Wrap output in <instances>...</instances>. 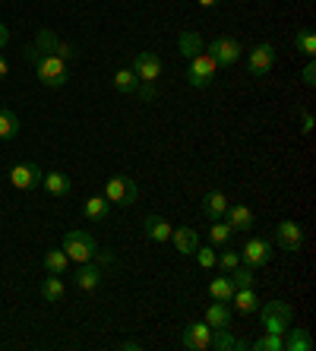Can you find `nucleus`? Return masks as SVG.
Segmentation results:
<instances>
[{
	"instance_id": "obj_40",
	"label": "nucleus",
	"mask_w": 316,
	"mask_h": 351,
	"mask_svg": "<svg viewBox=\"0 0 316 351\" xmlns=\"http://www.w3.org/2000/svg\"><path fill=\"white\" fill-rule=\"evenodd\" d=\"M7 41H10V25H3V23H0V48H3Z\"/></svg>"
},
{
	"instance_id": "obj_27",
	"label": "nucleus",
	"mask_w": 316,
	"mask_h": 351,
	"mask_svg": "<svg viewBox=\"0 0 316 351\" xmlns=\"http://www.w3.org/2000/svg\"><path fill=\"white\" fill-rule=\"evenodd\" d=\"M64 294H66V285L60 282V276H51V278L41 282V298H45L48 304H60L64 301Z\"/></svg>"
},
{
	"instance_id": "obj_2",
	"label": "nucleus",
	"mask_w": 316,
	"mask_h": 351,
	"mask_svg": "<svg viewBox=\"0 0 316 351\" xmlns=\"http://www.w3.org/2000/svg\"><path fill=\"white\" fill-rule=\"evenodd\" d=\"M64 254L70 256V263H89V260H95L98 244L89 231L76 228V231H66L64 234Z\"/></svg>"
},
{
	"instance_id": "obj_36",
	"label": "nucleus",
	"mask_w": 316,
	"mask_h": 351,
	"mask_svg": "<svg viewBox=\"0 0 316 351\" xmlns=\"http://www.w3.org/2000/svg\"><path fill=\"white\" fill-rule=\"evenodd\" d=\"M136 95L143 98V101H155V82H139Z\"/></svg>"
},
{
	"instance_id": "obj_1",
	"label": "nucleus",
	"mask_w": 316,
	"mask_h": 351,
	"mask_svg": "<svg viewBox=\"0 0 316 351\" xmlns=\"http://www.w3.org/2000/svg\"><path fill=\"white\" fill-rule=\"evenodd\" d=\"M23 54L35 64V76H38L48 89L66 86V80H70V64H66V60H60L57 54H45V51H38L35 45H29Z\"/></svg>"
},
{
	"instance_id": "obj_18",
	"label": "nucleus",
	"mask_w": 316,
	"mask_h": 351,
	"mask_svg": "<svg viewBox=\"0 0 316 351\" xmlns=\"http://www.w3.org/2000/svg\"><path fill=\"white\" fill-rule=\"evenodd\" d=\"M225 209H228V196L221 193V190H209V193L203 196V215L206 219H221L225 215Z\"/></svg>"
},
{
	"instance_id": "obj_29",
	"label": "nucleus",
	"mask_w": 316,
	"mask_h": 351,
	"mask_svg": "<svg viewBox=\"0 0 316 351\" xmlns=\"http://www.w3.org/2000/svg\"><path fill=\"white\" fill-rule=\"evenodd\" d=\"M209 294H212V301H221L228 304L231 301V294H234V285H231V278H212V285H209Z\"/></svg>"
},
{
	"instance_id": "obj_5",
	"label": "nucleus",
	"mask_w": 316,
	"mask_h": 351,
	"mask_svg": "<svg viewBox=\"0 0 316 351\" xmlns=\"http://www.w3.org/2000/svg\"><path fill=\"white\" fill-rule=\"evenodd\" d=\"M215 73H219V64L209 58V51H199L196 58H190V66H186V82H190L193 89H206V86H212Z\"/></svg>"
},
{
	"instance_id": "obj_16",
	"label": "nucleus",
	"mask_w": 316,
	"mask_h": 351,
	"mask_svg": "<svg viewBox=\"0 0 316 351\" xmlns=\"http://www.w3.org/2000/svg\"><path fill=\"white\" fill-rule=\"evenodd\" d=\"M225 215H228V225H231V231H250L253 228V213L247 209V206L228 203Z\"/></svg>"
},
{
	"instance_id": "obj_11",
	"label": "nucleus",
	"mask_w": 316,
	"mask_h": 351,
	"mask_svg": "<svg viewBox=\"0 0 316 351\" xmlns=\"http://www.w3.org/2000/svg\"><path fill=\"white\" fill-rule=\"evenodd\" d=\"M130 70L139 76V82H155L162 76V58H158L155 51H139L136 58H133Z\"/></svg>"
},
{
	"instance_id": "obj_6",
	"label": "nucleus",
	"mask_w": 316,
	"mask_h": 351,
	"mask_svg": "<svg viewBox=\"0 0 316 351\" xmlns=\"http://www.w3.org/2000/svg\"><path fill=\"white\" fill-rule=\"evenodd\" d=\"M206 51H209V58L219 66H231L243 58V45L237 38H231V35H219Z\"/></svg>"
},
{
	"instance_id": "obj_26",
	"label": "nucleus",
	"mask_w": 316,
	"mask_h": 351,
	"mask_svg": "<svg viewBox=\"0 0 316 351\" xmlns=\"http://www.w3.org/2000/svg\"><path fill=\"white\" fill-rule=\"evenodd\" d=\"M114 89L121 92V95H136V89H139V76L133 73V70H127V66H121V70L114 73Z\"/></svg>"
},
{
	"instance_id": "obj_25",
	"label": "nucleus",
	"mask_w": 316,
	"mask_h": 351,
	"mask_svg": "<svg viewBox=\"0 0 316 351\" xmlns=\"http://www.w3.org/2000/svg\"><path fill=\"white\" fill-rule=\"evenodd\" d=\"M82 213H86V219H89V221H105L108 213H111V203L105 199V193H101V196H89V199H86V206H82Z\"/></svg>"
},
{
	"instance_id": "obj_41",
	"label": "nucleus",
	"mask_w": 316,
	"mask_h": 351,
	"mask_svg": "<svg viewBox=\"0 0 316 351\" xmlns=\"http://www.w3.org/2000/svg\"><path fill=\"white\" fill-rule=\"evenodd\" d=\"M7 76H10V64L0 58V80H7Z\"/></svg>"
},
{
	"instance_id": "obj_39",
	"label": "nucleus",
	"mask_w": 316,
	"mask_h": 351,
	"mask_svg": "<svg viewBox=\"0 0 316 351\" xmlns=\"http://www.w3.org/2000/svg\"><path fill=\"white\" fill-rule=\"evenodd\" d=\"M304 133H313V114L310 111H304V127H300Z\"/></svg>"
},
{
	"instance_id": "obj_35",
	"label": "nucleus",
	"mask_w": 316,
	"mask_h": 351,
	"mask_svg": "<svg viewBox=\"0 0 316 351\" xmlns=\"http://www.w3.org/2000/svg\"><path fill=\"white\" fill-rule=\"evenodd\" d=\"M237 263H241V254H237V250H225V254H219V263H215V266H221L225 272H231Z\"/></svg>"
},
{
	"instance_id": "obj_34",
	"label": "nucleus",
	"mask_w": 316,
	"mask_h": 351,
	"mask_svg": "<svg viewBox=\"0 0 316 351\" xmlns=\"http://www.w3.org/2000/svg\"><path fill=\"white\" fill-rule=\"evenodd\" d=\"M196 263H199V266H203V269H215V263H219V254H215V247H196Z\"/></svg>"
},
{
	"instance_id": "obj_8",
	"label": "nucleus",
	"mask_w": 316,
	"mask_h": 351,
	"mask_svg": "<svg viewBox=\"0 0 316 351\" xmlns=\"http://www.w3.org/2000/svg\"><path fill=\"white\" fill-rule=\"evenodd\" d=\"M41 180H45V171L35 162H19L10 168V184L16 190H35L41 187Z\"/></svg>"
},
{
	"instance_id": "obj_13",
	"label": "nucleus",
	"mask_w": 316,
	"mask_h": 351,
	"mask_svg": "<svg viewBox=\"0 0 316 351\" xmlns=\"http://www.w3.org/2000/svg\"><path fill=\"white\" fill-rule=\"evenodd\" d=\"M171 244L178 247V254L193 256L196 247H199V234H196V228H190V225H180V228L171 231Z\"/></svg>"
},
{
	"instance_id": "obj_17",
	"label": "nucleus",
	"mask_w": 316,
	"mask_h": 351,
	"mask_svg": "<svg viewBox=\"0 0 316 351\" xmlns=\"http://www.w3.org/2000/svg\"><path fill=\"white\" fill-rule=\"evenodd\" d=\"M288 332V339H282V345H284V351H310L313 348V335H310V329H304V326H297V329H284Z\"/></svg>"
},
{
	"instance_id": "obj_19",
	"label": "nucleus",
	"mask_w": 316,
	"mask_h": 351,
	"mask_svg": "<svg viewBox=\"0 0 316 351\" xmlns=\"http://www.w3.org/2000/svg\"><path fill=\"white\" fill-rule=\"evenodd\" d=\"M19 136V114L13 108L0 105V143H10V139Z\"/></svg>"
},
{
	"instance_id": "obj_42",
	"label": "nucleus",
	"mask_w": 316,
	"mask_h": 351,
	"mask_svg": "<svg viewBox=\"0 0 316 351\" xmlns=\"http://www.w3.org/2000/svg\"><path fill=\"white\" fill-rule=\"evenodd\" d=\"M196 3H199V7H206V10H209V7H215V3H221V0H196Z\"/></svg>"
},
{
	"instance_id": "obj_31",
	"label": "nucleus",
	"mask_w": 316,
	"mask_h": 351,
	"mask_svg": "<svg viewBox=\"0 0 316 351\" xmlns=\"http://www.w3.org/2000/svg\"><path fill=\"white\" fill-rule=\"evenodd\" d=\"M231 234H234V231H231V225H228V221H221V219L212 221V231H209L212 247H225L228 241H231Z\"/></svg>"
},
{
	"instance_id": "obj_15",
	"label": "nucleus",
	"mask_w": 316,
	"mask_h": 351,
	"mask_svg": "<svg viewBox=\"0 0 316 351\" xmlns=\"http://www.w3.org/2000/svg\"><path fill=\"white\" fill-rule=\"evenodd\" d=\"M143 228H146V237L152 241V244H168L171 241V225L162 219V215H146V221H143Z\"/></svg>"
},
{
	"instance_id": "obj_30",
	"label": "nucleus",
	"mask_w": 316,
	"mask_h": 351,
	"mask_svg": "<svg viewBox=\"0 0 316 351\" xmlns=\"http://www.w3.org/2000/svg\"><path fill=\"white\" fill-rule=\"evenodd\" d=\"M228 278H231V285L234 288H253V282H256V276H253V269L247 266V263H237Z\"/></svg>"
},
{
	"instance_id": "obj_28",
	"label": "nucleus",
	"mask_w": 316,
	"mask_h": 351,
	"mask_svg": "<svg viewBox=\"0 0 316 351\" xmlns=\"http://www.w3.org/2000/svg\"><path fill=\"white\" fill-rule=\"evenodd\" d=\"M294 48L304 54L307 60H313L316 58V35H313V29H297V35H294Z\"/></svg>"
},
{
	"instance_id": "obj_32",
	"label": "nucleus",
	"mask_w": 316,
	"mask_h": 351,
	"mask_svg": "<svg viewBox=\"0 0 316 351\" xmlns=\"http://www.w3.org/2000/svg\"><path fill=\"white\" fill-rule=\"evenodd\" d=\"M209 348H212V351H231V348H234V339H231L228 326L212 329V342H209Z\"/></svg>"
},
{
	"instance_id": "obj_37",
	"label": "nucleus",
	"mask_w": 316,
	"mask_h": 351,
	"mask_svg": "<svg viewBox=\"0 0 316 351\" xmlns=\"http://www.w3.org/2000/svg\"><path fill=\"white\" fill-rule=\"evenodd\" d=\"M300 80L307 82V86H313V82H316V64H313V60H307V66L300 70Z\"/></svg>"
},
{
	"instance_id": "obj_21",
	"label": "nucleus",
	"mask_w": 316,
	"mask_h": 351,
	"mask_svg": "<svg viewBox=\"0 0 316 351\" xmlns=\"http://www.w3.org/2000/svg\"><path fill=\"white\" fill-rule=\"evenodd\" d=\"M41 184H45V190H48L51 196H57V199L70 196V178H66L64 171H48Z\"/></svg>"
},
{
	"instance_id": "obj_14",
	"label": "nucleus",
	"mask_w": 316,
	"mask_h": 351,
	"mask_svg": "<svg viewBox=\"0 0 316 351\" xmlns=\"http://www.w3.org/2000/svg\"><path fill=\"white\" fill-rule=\"evenodd\" d=\"M76 288H82V291H95L98 285H101V269L95 266V260L89 263H80V269H76Z\"/></svg>"
},
{
	"instance_id": "obj_7",
	"label": "nucleus",
	"mask_w": 316,
	"mask_h": 351,
	"mask_svg": "<svg viewBox=\"0 0 316 351\" xmlns=\"http://www.w3.org/2000/svg\"><path fill=\"white\" fill-rule=\"evenodd\" d=\"M276 45H269V41H260L256 48H250L247 54V73L250 76H266L272 73V66H276Z\"/></svg>"
},
{
	"instance_id": "obj_23",
	"label": "nucleus",
	"mask_w": 316,
	"mask_h": 351,
	"mask_svg": "<svg viewBox=\"0 0 316 351\" xmlns=\"http://www.w3.org/2000/svg\"><path fill=\"white\" fill-rule=\"evenodd\" d=\"M206 326L209 329H221V326H231V311H228L221 301H215V304H209L206 307Z\"/></svg>"
},
{
	"instance_id": "obj_4",
	"label": "nucleus",
	"mask_w": 316,
	"mask_h": 351,
	"mask_svg": "<svg viewBox=\"0 0 316 351\" xmlns=\"http://www.w3.org/2000/svg\"><path fill=\"white\" fill-rule=\"evenodd\" d=\"M139 196L136 180L127 178V174H114V178L105 180V199L111 206H133Z\"/></svg>"
},
{
	"instance_id": "obj_10",
	"label": "nucleus",
	"mask_w": 316,
	"mask_h": 351,
	"mask_svg": "<svg viewBox=\"0 0 316 351\" xmlns=\"http://www.w3.org/2000/svg\"><path fill=\"white\" fill-rule=\"evenodd\" d=\"M269 260H272V241H266V237H250V241L243 244L241 263H247L250 269H260Z\"/></svg>"
},
{
	"instance_id": "obj_3",
	"label": "nucleus",
	"mask_w": 316,
	"mask_h": 351,
	"mask_svg": "<svg viewBox=\"0 0 316 351\" xmlns=\"http://www.w3.org/2000/svg\"><path fill=\"white\" fill-rule=\"evenodd\" d=\"M260 319H263V329H266V332L284 335V329L294 323V307L288 301H272V304H266V307H260Z\"/></svg>"
},
{
	"instance_id": "obj_20",
	"label": "nucleus",
	"mask_w": 316,
	"mask_h": 351,
	"mask_svg": "<svg viewBox=\"0 0 316 351\" xmlns=\"http://www.w3.org/2000/svg\"><path fill=\"white\" fill-rule=\"evenodd\" d=\"M231 304L237 307V313H256V311H260V298H256V291H253V288H234Z\"/></svg>"
},
{
	"instance_id": "obj_9",
	"label": "nucleus",
	"mask_w": 316,
	"mask_h": 351,
	"mask_svg": "<svg viewBox=\"0 0 316 351\" xmlns=\"http://www.w3.org/2000/svg\"><path fill=\"white\" fill-rule=\"evenodd\" d=\"M276 244L282 247L284 254H300V247H304V228L291 219L278 221L276 225Z\"/></svg>"
},
{
	"instance_id": "obj_24",
	"label": "nucleus",
	"mask_w": 316,
	"mask_h": 351,
	"mask_svg": "<svg viewBox=\"0 0 316 351\" xmlns=\"http://www.w3.org/2000/svg\"><path fill=\"white\" fill-rule=\"evenodd\" d=\"M178 51L184 54L186 60L190 58H196L199 51H206V41H203V35L199 32H180V38H178Z\"/></svg>"
},
{
	"instance_id": "obj_38",
	"label": "nucleus",
	"mask_w": 316,
	"mask_h": 351,
	"mask_svg": "<svg viewBox=\"0 0 316 351\" xmlns=\"http://www.w3.org/2000/svg\"><path fill=\"white\" fill-rule=\"evenodd\" d=\"M121 351H143V342H136V339H127V342H121Z\"/></svg>"
},
{
	"instance_id": "obj_33",
	"label": "nucleus",
	"mask_w": 316,
	"mask_h": 351,
	"mask_svg": "<svg viewBox=\"0 0 316 351\" xmlns=\"http://www.w3.org/2000/svg\"><path fill=\"white\" fill-rule=\"evenodd\" d=\"M250 348H256V351H284V345H282V335L266 332L263 339H256V342H253Z\"/></svg>"
},
{
	"instance_id": "obj_22",
	"label": "nucleus",
	"mask_w": 316,
	"mask_h": 351,
	"mask_svg": "<svg viewBox=\"0 0 316 351\" xmlns=\"http://www.w3.org/2000/svg\"><path fill=\"white\" fill-rule=\"evenodd\" d=\"M45 269H48V276H66V272H70V256L64 254V247H60V250H48V254H45Z\"/></svg>"
},
{
	"instance_id": "obj_12",
	"label": "nucleus",
	"mask_w": 316,
	"mask_h": 351,
	"mask_svg": "<svg viewBox=\"0 0 316 351\" xmlns=\"http://www.w3.org/2000/svg\"><path fill=\"white\" fill-rule=\"evenodd\" d=\"M209 342H212V329L206 326V319L190 323V326L184 329V335H180V345H184L186 351H209Z\"/></svg>"
}]
</instances>
